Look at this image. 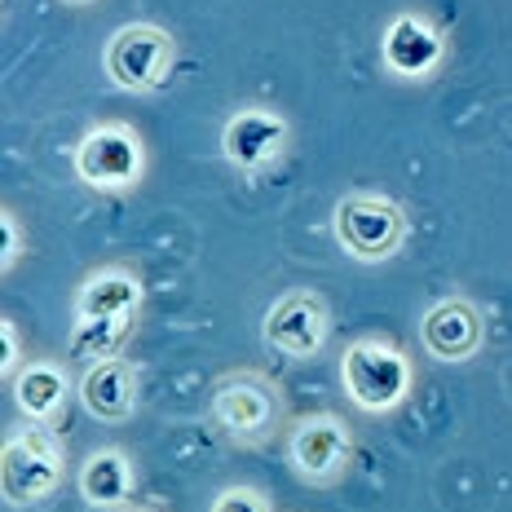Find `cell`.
I'll list each match as a JSON object with an SVG mask.
<instances>
[{
    "mask_svg": "<svg viewBox=\"0 0 512 512\" xmlns=\"http://www.w3.org/2000/svg\"><path fill=\"white\" fill-rule=\"evenodd\" d=\"M62 482V451L49 433L23 429L5 446V490L23 504L45 499L53 486Z\"/></svg>",
    "mask_w": 512,
    "mask_h": 512,
    "instance_id": "obj_1",
    "label": "cell"
},
{
    "mask_svg": "<svg viewBox=\"0 0 512 512\" xmlns=\"http://www.w3.org/2000/svg\"><path fill=\"white\" fill-rule=\"evenodd\" d=\"M345 384L362 407H393L407 389V362L380 345H354L345 354Z\"/></svg>",
    "mask_w": 512,
    "mask_h": 512,
    "instance_id": "obj_2",
    "label": "cell"
},
{
    "mask_svg": "<svg viewBox=\"0 0 512 512\" xmlns=\"http://www.w3.org/2000/svg\"><path fill=\"white\" fill-rule=\"evenodd\" d=\"M336 221H340L345 248L367 256V261L389 256L402 239V212L393 204H384V199H345Z\"/></svg>",
    "mask_w": 512,
    "mask_h": 512,
    "instance_id": "obj_3",
    "label": "cell"
},
{
    "mask_svg": "<svg viewBox=\"0 0 512 512\" xmlns=\"http://www.w3.org/2000/svg\"><path fill=\"white\" fill-rule=\"evenodd\" d=\"M265 336H270L283 354L305 358V354H314V349L323 345L327 314H323V305H318L309 292L283 296V301L270 309V318H265Z\"/></svg>",
    "mask_w": 512,
    "mask_h": 512,
    "instance_id": "obj_4",
    "label": "cell"
},
{
    "mask_svg": "<svg viewBox=\"0 0 512 512\" xmlns=\"http://www.w3.org/2000/svg\"><path fill=\"white\" fill-rule=\"evenodd\" d=\"M164 53H168L164 31L128 27V31H120V36L111 40V49H106V67H111V76L120 84H128V89H146V84L159 80Z\"/></svg>",
    "mask_w": 512,
    "mask_h": 512,
    "instance_id": "obj_5",
    "label": "cell"
},
{
    "mask_svg": "<svg viewBox=\"0 0 512 512\" xmlns=\"http://www.w3.org/2000/svg\"><path fill=\"white\" fill-rule=\"evenodd\" d=\"M212 407H217V420L226 424L230 433L256 437V433L265 429V424L274 420V393L265 389L261 380L239 376V380H226V384H221L217 398H212Z\"/></svg>",
    "mask_w": 512,
    "mask_h": 512,
    "instance_id": "obj_6",
    "label": "cell"
},
{
    "mask_svg": "<svg viewBox=\"0 0 512 512\" xmlns=\"http://www.w3.org/2000/svg\"><path fill=\"white\" fill-rule=\"evenodd\" d=\"M80 177H89L93 186H120L137 173V142L128 133H115V128H102L89 142L80 146Z\"/></svg>",
    "mask_w": 512,
    "mask_h": 512,
    "instance_id": "obj_7",
    "label": "cell"
},
{
    "mask_svg": "<svg viewBox=\"0 0 512 512\" xmlns=\"http://www.w3.org/2000/svg\"><path fill=\"white\" fill-rule=\"evenodd\" d=\"M292 460L301 468L305 477H314V482H323V477H332L345 468L349 460V433L340 429L332 420H314L305 424L301 433H296L292 442Z\"/></svg>",
    "mask_w": 512,
    "mask_h": 512,
    "instance_id": "obj_8",
    "label": "cell"
},
{
    "mask_svg": "<svg viewBox=\"0 0 512 512\" xmlns=\"http://www.w3.org/2000/svg\"><path fill=\"white\" fill-rule=\"evenodd\" d=\"M482 340V318L473 314L468 305L451 301V305H437L429 318H424V345L437 358H468Z\"/></svg>",
    "mask_w": 512,
    "mask_h": 512,
    "instance_id": "obj_9",
    "label": "cell"
},
{
    "mask_svg": "<svg viewBox=\"0 0 512 512\" xmlns=\"http://www.w3.org/2000/svg\"><path fill=\"white\" fill-rule=\"evenodd\" d=\"M84 407L102 420H120V415L133 411V371L124 362H98V367L84 376L80 384Z\"/></svg>",
    "mask_w": 512,
    "mask_h": 512,
    "instance_id": "obj_10",
    "label": "cell"
},
{
    "mask_svg": "<svg viewBox=\"0 0 512 512\" xmlns=\"http://www.w3.org/2000/svg\"><path fill=\"white\" fill-rule=\"evenodd\" d=\"M283 142V124L274 115H261V111H243L239 120L226 128V151L239 159V164H261L279 151Z\"/></svg>",
    "mask_w": 512,
    "mask_h": 512,
    "instance_id": "obj_11",
    "label": "cell"
},
{
    "mask_svg": "<svg viewBox=\"0 0 512 512\" xmlns=\"http://www.w3.org/2000/svg\"><path fill=\"white\" fill-rule=\"evenodd\" d=\"M433 58H437V40L415 23V18H402V23L389 31V62L398 71H424Z\"/></svg>",
    "mask_w": 512,
    "mask_h": 512,
    "instance_id": "obj_12",
    "label": "cell"
},
{
    "mask_svg": "<svg viewBox=\"0 0 512 512\" xmlns=\"http://www.w3.org/2000/svg\"><path fill=\"white\" fill-rule=\"evenodd\" d=\"M80 490L93 499V504H102V508L120 504V499L128 495V464L120 460V455H98V460L84 464Z\"/></svg>",
    "mask_w": 512,
    "mask_h": 512,
    "instance_id": "obj_13",
    "label": "cell"
},
{
    "mask_svg": "<svg viewBox=\"0 0 512 512\" xmlns=\"http://www.w3.org/2000/svg\"><path fill=\"white\" fill-rule=\"evenodd\" d=\"M137 301V287L124 274H106L84 292V318H120Z\"/></svg>",
    "mask_w": 512,
    "mask_h": 512,
    "instance_id": "obj_14",
    "label": "cell"
},
{
    "mask_svg": "<svg viewBox=\"0 0 512 512\" xmlns=\"http://www.w3.org/2000/svg\"><path fill=\"white\" fill-rule=\"evenodd\" d=\"M18 402L31 411V415H49L53 407L62 402V376L49 367H36L18 380Z\"/></svg>",
    "mask_w": 512,
    "mask_h": 512,
    "instance_id": "obj_15",
    "label": "cell"
},
{
    "mask_svg": "<svg viewBox=\"0 0 512 512\" xmlns=\"http://www.w3.org/2000/svg\"><path fill=\"white\" fill-rule=\"evenodd\" d=\"M115 323H120V318H93V323H84L80 332H76V340H71V349H76L80 358H84V354H89V358H102L106 349L120 340V327H115Z\"/></svg>",
    "mask_w": 512,
    "mask_h": 512,
    "instance_id": "obj_16",
    "label": "cell"
},
{
    "mask_svg": "<svg viewBox=\"0 0 512 512\" xmlns=\"http://www.w3.org/2000/svg\"><path fill=\"white\" fill-rule=\"evenodd\" d=\"M212 512H270V508H265V499L252 495V490H230V495L217 499Z\"/></svg>",
    "mask_w": 512,
    "mask_h": 512,
    "instance_id": "obj_17",
    "label": "cell"
}]
</instances>
